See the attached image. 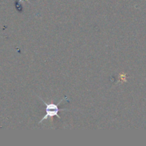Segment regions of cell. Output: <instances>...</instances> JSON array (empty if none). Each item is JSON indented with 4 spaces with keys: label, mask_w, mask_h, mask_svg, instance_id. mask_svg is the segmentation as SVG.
Returning a JSON list of instances; mask_svg holds the SVG:
<instances>
[{
    "label": "cell",
    "mask_w": 146,
    "mask_h": 146,
    "mask_svg": "<svg viewBox=\"0 0 146 146\" xmlns=\"http://www.w3.org/2000/svg\"><path fill=\"white\" fill-rule=\"evenodd\" d=\"M42 101V102L44 103V104H45L46 106V115H44V117L42 118V119L41 120V121L38 122V123H41L42 121H45V120L48 119V118H53V117L54 116H56L57 118H58L59 119H61V117L58 115V112H59L60 111H66V110H68L67 109V108H63V109H59L58 107V106L60 104H61V102H62L63 101H64V99H66V98H67V97H64L63 99H61V101H59V103L57 104H48L47 103H46L45 101H44V100L42 99L41 98H39ZM69 111V110H68Z\"/></svg>",
    "instance_id": "cell-1"
}]
</instances>
